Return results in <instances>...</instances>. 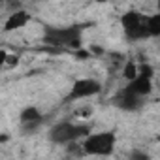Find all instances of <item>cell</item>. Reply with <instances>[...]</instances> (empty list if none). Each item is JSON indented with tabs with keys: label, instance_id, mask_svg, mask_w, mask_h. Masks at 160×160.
<instances>
[{
	"label": "cell",
	"instance_id": "cell-6",
	"mask_svg": "<svg viewBox=\"0 0 160 160\" xmlns=\"http://www.w3.org/2000/svg\"><path fill=\"white\" fill-rule=\"evenodd\" d=\"M126 89H130L132 92L147 98L152 92V68L147 66V64H141L138 75L134 79H130V81H126Z\"/></svg>",
	"mask_w": 160,
	"mask_h": 160
},
{
	"label": "cell",
	"instance_id": "cell-4",
	"mask_svg": "<svg viewBox=\"0 0 160 160\" xmlns=\"http://www.w3.org/2000/svg\"><path fill=\"white\" fill-rule=\"evenodd\" d=\"M147 21H149V15H143L141 12H136V10H128L121 15V28H122L124 36L132 42L147 40V38H151Z\"/></svg>",
	"mask_w": 160,
	"mask_h": 160
},
{
	"label": "cell",
	"instance_id": "cell-11",
	"mask_svg": "<svg viewBox=\"0 0 160 160\" xmlns=\"http://www.w3.org/2000/svg\"><path fill=\"white\" fill-rule=\"evenodd\" d=\"M138 72H139V64H136V62H132V60H126V62L122 64V77L126 79V81L134 79V77L138 75Z\"/></svg>",
	"mask_w": 160,
	"mask_h": 160
},
{
	"label": "cell",
	"instance_id": "cell-3",
	"mask_svg": "<svg viewBox=\"0 0 160 160\" xmlns=\"http://www.w3.org/2000/svg\"><path fill=\"white\" fill-rule=\"evenodd\" d=\"M85 156H111L117 147V134L113 130L91 132L81 139Z\"/></svg>",
	"mask_w": 160,
	"mask_h": 160
},
{
	"label": "cell",
	"instance_id": "cell-7",
	"mask_svg": "<svg viewBox=\"0 0 160 160\" xmlns=\"http://www.w3.org/2000/svg\"><path fill=\"white\" fill-rule=\"evenodd\" d=\"M145 100H147V98H143V96L132 92L130 89H126V85L113 96V104H115L121 111H128V113L139 111V109L145 106Z\"/></svg>",
	"mask_w": 160,
	"mask_h": 160
},
{
	"label": "cell",
	"instance_id": "cell-12",
	"mask_svg": "<svg viewBox=\"0 0 160 160\" xmlns=\"http://www.w3.org/2000/svg\"><path fill=\"white\" fill-rule=\"evenodd\" d=\"M4 2H12V0H4Z\"/></svg>",
	"mask_w": 160,
	"mask_h": 160
},
{
	"label": "cell",
	"instance_id": "cell-10",
	"mask_svg": "<svg viewBox=\"0 0 160 160\" xmlns=\"http://www.w3.org/2000/svg\"><path fill=\"white\" fill-rule=\"evenodd\" d=\"M149 36L151 38H160V10L152 15H149Z\"/></svg>",
	"mask_w": 160,
	"mask_h": 160
},
{
	"label": "cell",
	"instance_id": "cell-5",
	"mask_svg": "<svg viewBox=\"0 0 160 160\" xmlns=\"http://www.w3.org/2000/svg\"><path fill=\"white\" fill-rule=\"evenodd\" d=\"M104 85L94 77H81L75 79L70 87V92L66 96V102H75V100H83V98H92L102 92Z\"/></svg>",
	"mask_w": 160,
	"mask_h": 160
},
{
	"label": "cell",
	"instance_id": "cell-13",
	"mask_svg": "<svg viewBox=\"0 0 160 160\" xmlns=\"http://www.w3.org/2000/svg\"><path fill=\"white\" fill-rule=\"evenodd\" d=\"M158 139H160V136H158Z\"/></svg>",
	"mask_w": 160,
	"mask_h": 160
},
{
	"label": "cell",
	"instance_id": "cell-9",
	"mask_svg": "<svg viewBox=\"0 0 160 160\" xmlns=\"http://www.w3.org/2000/svg\"><path fill=\"white\" fill-rule=\"evenodd\" d=\"M30 21H32V15H30L27 10L17 8V10H13V12H12V15L6 19V23H4V27H2V30H4V32H13V30L25 28Z\"/></svg>",
	"mask_w": 160,
	"mask_h": 160
},
{
	"label": "cell",
	"instance_id": "cell-2",
	"mask_svg": "<svg viewBox=\"0 0 160 160\" xmlns=\"http://www.w3.org/2000/svg\"><path fill=\"white\" fill-rule=\"evenodd\" d=\"M87 134H91V126L83 122H73V121H60L55 122L47 130V139L55 145H68L73 141H81Z\"/></svg>",
	"mask_w": 160,
	"mask_h": 160
},
{
	"label": "cell",
	"instance_id": "cell-8",
	"mask_svg": "<svg viewBox=\"0 0 160 160\" xmlns=\"http://www.w3.org/2000/svg\"><path fill=\"white\" fill-rule=\"evenodd\" d=\"M19 122H21L23 132H36L42 126V122H43V115H42V111L36 106H28V108H25L21 111Z\"/></svg>",
	"mask_w": 160,
	"mask_h": 160
},
{
	"label": "cell",
	"instance_id": "cell-1",
	"mask_svg": "<svg viewBox=\"0 0 160 160\" xmlns=\"http://www.w3.org/2000/svg\"><path fill=\"white\" fill-rule=\"evenodd\" d=\"M42 40L45 45H51V47L79 49L83 40V27L81 25H45Z\"/></svg>",
	"mask_w": 160,
	"mask_h": 160
}]
</instances>
